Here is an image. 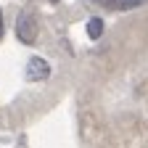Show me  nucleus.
<instances>
[{
	"label": "nucleus",
	"instance_id": "1",
	"mask_svg": "<svg viewBox=\"0 0 148 148\" xmlns=\"http://www.w3.org/2000/svg\"><path fill=\"white\" fill-rule=\"evenodd\" d=\"M16 37L21 42H27V45H32L37 40V18L29 11H24L21 16H18V21H16Z\"/></svg>",
	"mask_w": 148,
	"mask_h": 148
},
{
	"label": "nucleus",
	"instance_id": "3",
	"mask_svg": "<svg viewBox=\"0 0 148 148\" xmlns=\"http://www.w3.org/2000/svg\"><path fill=\"white\" fill-rule=\"evenodd\" d=\"M87 34H90V40H98L103 34V21L101 18H90L87 21Z\"/></svg>",
	"mask_w": 148,
	"mask_h": 148
},
{
	"label": "nucleus",
	"instance_id": "7",
	"mask_svg": "<svg viewBox=\"0 0 148 148\" xmlns=\"http://www.w3.org/2000/svg\"><path fill=\"white\" fill-rule=\"evenodd\" d=\"M50 3H58V0H50Z\"/></svg>",
	"mask_w": 148,
	"mask_h": 148
},
{
	"label": "nucleus",
	"instance_id": "5",
	"mask_svg": "<svg viewBox=\"0 0 148 148\" xmlns=\"http://www.w3.org/2000/svg\"><path fill=\"white\" fill-rule=\"evenodd\" d=\"M95 3H101V5H106V8H119L122 0H95Z\"/></svg>",
	"mask_w": 148,
	"mask_h": 148
},
{
	"label": "nucleus",
	"instance_id": "6",
	"mask_svg": "<svg viewBox=\"0 0 148 148\" xmlns=\"http://www.w3.org/2000/svg\"><path fill=\"white\" fill-rule=\"evenodd\" d=\"M0 37H3V11H0Z\"/></svg>",
	"mask_w": 148,
	"mask_h": 148
},
{
	"label": "nucleus",
	"instance_id": "2",
	"mask_svg": "<svg viewBox=\"0 0 148 148\" xmlns=\"http://www.w3.org/2000/svg\"><path fill=\"white\" fill-rule=\"evenodd\" d=\"M27 77H29L32 82H42V79H48V77H50V66H48V61L40 58V56L29 58V64H27Z\"/></svg>",
	"mask_w": 148,
	"mask_h": 148
},
{
	"label": "nucleus",
	"instance_id": "4",
	"mask_svg": "<svg viewBox=\"0 0 148 148\" xmlns=\"http://www.w3.org/2000/svg\"><path fill=\"white\" fill-rule=\"evenodd\" d=\"M140 3H145V0H122L119 8H135V5H140Z\"/></svg>",
	"mask_w": 148,
	"mask_h": 148
}]
</instances>
